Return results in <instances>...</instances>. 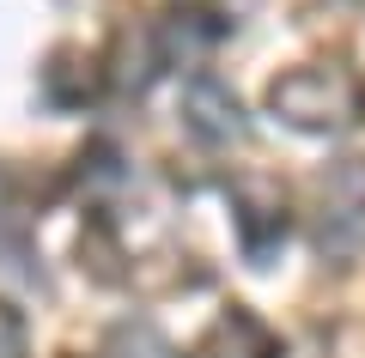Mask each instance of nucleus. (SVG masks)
<instances>
[{"label": "nucleus", "instance_id": "obj_1", "mask_svg": "<svg viewBox=\"0 0 365 358\" xmlns=\"http://www.w3.org/2000/svg\"><path fill=\"white\" fill-rule=\"evenodd\" d=\"M268 110L287 128H304V134L347 128L359 115V79L347 67H292V73H280L268 85Z\"/></svg>", "mask_w": 365, "mask_h": 358}, {"label": "nucleus", "instance_id": "obj_2", "mask_svg": "<svg viewBox=\"0 0 365 358\" xmlns=\"http://www.w3.org/2000/svg\"><path fill=\"white\" fill-rule=\"evenodd\" d=\"M232 213H237V237H244L250 261H268L274 243L287 237V194L274 177H237L232 182Z\"/></svg>", "mask_w": 365, "mask_h": 358}, {"label": "nucleus", "instance_id": "obj_3", "mask_svg": "<svg viewBox=\"0 0 365 358\" xmlns=\"http://www.w3.org/2000/svg\"><path fill=\"white\" fill-rule=\"evenodd\" d=\"M182 128L201 146H232V140H244V110L213 73H195L182 85Z\"/></svg>", "mask_w": 365, "mask_h": 358}, {"label": "nucleus", "instance_id": "obj_4", "mask_svg": "<svg viewBox=\"0 0 365 358\" xmlns=\"http://www.w3.org/2000/svg\"><path fill=\"white\" fill-rule=\"evenodd\" d=\"M189 358H280V340L268 334L262 316L225 310V316H213V328L189 346Z\"/></svg>", "mask_w": 365, "mask_h": 358}, {"label": "nucleus", "instance_id": "obj_5", "mask_svg": "<svg viewBox=\"0 0 365 358\" xmlns=\"http://www.w3.org/2000/svg\"><path fill=\"white\" fill-rule=\"evenodd\" d=\"M43 91H49V103H61V110H73V103L98 98V61H79L73 49H61L49 67H43Z\"/></svg>", "mask_w": 365, "mask_h": 358}, {"label": "nucleus", "instance_id": "obj_6", "mask_svg": "<svg viewBox=\"0 0 365 358\" xmlns=\"http://www.w3.org/2000/svg\"><path fill=\"white\" fill-rule=\"evenodd\" d=\"M0 358H25V322L0 304Z\"/></svg>", "mask_w": 365, "mask_h": 358}, {"label": "nucleus", "instance_id": "obj_7", "mask_svg": "<svg viewBox=\"0 0 365 358\" xmlns=\"http://www.w3.org/2000/svg\"><path fill=\"white\" fill-rule=\"evenodd\" d=\"M0 201H6V177H0Z\"/></svg>", "mask_w": 365, "mask_h": 358}]
</instances>
